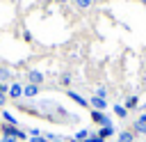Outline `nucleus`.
<instances>
[{
    "label": "nucleus",
    "mask_w": 146,
    "mask_h": 142,
    "mask_svg": "<svg viewBox=\"0 0 146 142\" xmlns=\"http://www.w3.org/2000/svg\"><path fill=\"white\" fill-rule=\"evenodd\" d=\"M2 103H5V94H0V108H2Z\"/></svg>",
    "instance_id": "22"
},
{
    "label": "nucleus",
    "mask_w": 146,
    "mask_h": 142,
    "mask_svg": "<svg viewBox=\"0 0 146 142\" xmlns=\"http://www.w3.org/2000/svg\"><path fill=\"white\" fill-rule=\"evenodd\" d=\"M7 94H9L11 98H21V96H23V87H21L18 82H14V85L9 87V92H7Z\"/></svg>",
    "instance_id": "6"
},
{
    "label": "nucleus",
    "mask_w": 146,
    "mask_h": 142,
    "mask_svg": "<svg viewBox=\"0 0 146 142\" xmlns=\"http://www.w3.org/2000/svg\"><path fill=\"white\" fill-rule=\"evenodd\" d=\"M59 2H66V0H59Z\"/></svg>",
    "instance_id": "25"
},
{
    "label": "nucleus",
    "mask_w": 146,
    "mask_h": 142,
    "mask_svg": "<svg viewBox=\"0 0 146 142\" xmlns=\"http://www.w3.org/2000/svg\"><path fill=\"white\" fill-rule=\"evenodd\" d=\"M87 142H105V140H103V137L96 133V135H89V137H87Z\"/></svg>",
    "instance_id": "16"
},
{
    "label": "nucleus",
    "mask_w": 146,
    "mask_h": 142,
    "mask_svg": "<svg viewBox=\"0 0 146 142\" xmlns=\"http://www.w3.org/2000/svg\"><path fill=\"white\" fill-rule=\"evenodd\" d=\"M27 133H30V135H32V137H36V135H39V128H30V131H27Z\"/></svg>",
    "instance_id": "21"
},
{
    "label": "nucleus",
    "mask_w": 146,
    "mask_h": 142,
    "mask_svg": "<svg viewBox=\"0 0 146 142\" xmlns=\"http://www.w3.org/2000/svg\"><path fill=\"white\" fill-rule=\"evenodd\" d=\"M87 137H89V131H87V128H82V131L75 133V142H84Z\"/></svg>",
    "instance_id": "12"
},
{
    "label": "nucleus",
    "mask_w": 146,
    "mask_h": 142,
    "mask_svg": "<svg viewBox=\"0 0 146 142\" xmlns=\"http://www.w3.org/2000/svg\"><path fill=\"white\" fill-rule=\"evenodd\" d=\"M7 92H9V87H7L5 82H0V94H7Z\"/></svg>",
    "instance_id": "18"
},
{
    "label": "nucleus",
    "mask_w": 146,
    "mask_h": 142,
    "mask_svg": "<svg viewBox=\"0 0 146 142\" xmlns=\"http://www.w3.org/2000/svg\"><path fill=\"white\" fill-rule=\"evenodd\" d=\"M91 119H94L96 124H103V126H114V124H112V119H110L107 115L98 112V110H91Z\"/></svg>",
    "instance_id": "2"
},
{
    "label": "nucleus",
    "mask_w": 146,
    "mask_h": 142,
    "mask_svg": "<svg viewBox=\"0 0 146 142\" xmlns=\"http://www.w3.org/2000/svg\"><path fill=\"white\" fill-rule=\"evenodd\" d=\"M132 135H135V131H123V133H119V142H132Z\"/></svg>",
    "instance_id": "9"
},
{
    "label": "nucleus",
    "mask_w": 146,
    "mask_h": 142,
    "mask_svg": "<svg viewBox=\"0 0 146 142\" xmlns=\"http://www.w3.org/2000/svg\"><path fill=\"white\" fill-rule=\"evenodd\" d=\"M75 5L80 9H87V7H91V0H75Z\"/></svg>",
    "instance_id": "14"
},
{
    "label": "nucleus",
    "mask_w": 146,
    "mask_h": 142,
    "mask_svg": "<svg viewBox=\"0 0 146 142\" xmlns=\"http://www.w3.org/2000/svg\"><path fill=\"white\" fill-rule=\"evenodd\" d=\"M137 105V96H130L128 101H125V110H130V108H135Z\"/></svg>",
    "instance_id": "13"
},
{
    "label": "nucleus",
    "mask_w": 146,
    "mask_h": 142,
    "mask_svg": "<svg viewBox=\"0 0 146 142\" xmlns=\"http://www.w3.org/2000/svg\"><path fill=\"white\" fill-rule=\"evenodd\" d=\"M114 115H116V117H121V119H125V117H128L125 105H114Z\"/></svg>",
    "instance_id": "10"
},
{
    "label": "nucleus",
    "mask_w": 146,
    "mask_h": 142,
    "mask_svg": "<svg viewBox=\"0 0 146 142\" xmlns=\"http://www.w3.org/2000/svg\"><path fill=\"white\" fill-rule=\"evenodd\" d=\"M96 96H98V98H105V96H107V89H105V87H98V89H96Z\"/></svg>",
    "instance_id": "15"
},
{
    "label": "nucleus",
    "mask_w": 146,
    "mask_h": 142,
    "mask_svg": "<svg viewBox=\"0 0 146 142\" xmlns=\"http://www.w3.org/2000/svg\"><path fill=\"white\" fill-rule=\"evenodd\" d=\"M43 2H52V0H43Z\"/></svg>",
    "instance_id": "24"
},
{
    "label": "nucleus",
    "mask_w": 146,
    "mask_h": 142,
    "mask_svg": "<svg viewBox=\"0 0 146 142\" xmlns=\"http://www.w3.org/2000/svg\"><path fill=\"white\" fill-rule=\"evenodd\" d=\"M62 82H64V85H66V82H71V76H68V73H64V76H62Z\"/></svg>",
    "instance_id": "20"
},
{
    "label": "nucleus",
    "mask_w": 146,
    "mask_h": 142,
    "mask_svg": "<svg viewBox=\"0 0 146 142\" xmlns=\"http://www.w3.org/2000/svg\"><path fill=\"white\" fill-rule=\"evenodd\" d=\"M23 94H25L27 98H34V96L39 94V85H27V87H23Z\"/></svg>",
    "instance_id": "7"
},
{
    "label": "nucleus",
    "mask_w": 146,
    "mask_h": 142,
    "mask_svg": "<svg viewBox=\"0 0 146 142\" xmlns=\"http://www.w3.org/2000/svg\"><path fill=\"white\" fill-rule=\"evenodd\" d=\"M98 135H100L103 140H105V137H112V135H114V126H103Z\"/></svg>",
    "instance_id": "8"
},
{
    "label": "nucleus",
    "mask_w": 146,
    "mask_h": 142,
    "mask_svg": "<svg viewBox=\"0 0 146 142\" xmlns=\"http://www.w3.org/2000/svg\"><path fill=\"white\" fill-rule=\"evenodd\" d=\"M30 142H48V140H46V137H41V135H36V137H32Z\"/></svg>",
    "instance_id": "19"
},
{
    "label": "nucleus",
    "mask_w": 146,
    "mask_h": 142,
    "mask_svg": "<svg viewBox=\"0 0 146 142\" xmlns=\"http://www.w3.org/2000/svg\"><path fill=\"white\" fill-rule=\"evenodd\" d=\"M2 80H9V71L7 69H0V82Z\"/></svg>",
    "instance_id": "17"
},
{
    "label": "nucleus",
    "mask_w": 146,
    "mask_h": 142,
    "mask_svg": "<svg viewBox=\"0 0 146 142\" xmlns=\"http://www.w3.org/2000/svg\"><path fill=\"white\" fill-rule=\"evenodd\" d=\"M0 131L5 133V137H11V140H23V137H25V133H23L21 128L11 126V124H5V126H0Z\"/></svg>",
    "instance_id": "1"
},
{
    "label": "nucleus",
    "mask_w": 146,
    "mask_h": 142,
    "mask_svg": "<svg viewBox=\"0 0 146 142\" xmlns=\"http://www.w3.org/2000/svg\"><path fill=\"white\" fill-rule=\"evenodd\" d=\"M2 119H5V121H7V124H11V126H16V124H18V121H16V117H14V115H11V112H7V110H5V112H2Z\"/></svg>",
    "instance_id": "11"
},
{
    "label": "nucleus",
    "mask_w": 146,
    "mask_h": 142,
    "mask_svg": "<svg viewBox=\"0 0 146 142\" xmlns=\"http://www.w3.org/2000/svg\"><path fill=\"white\" fill-rule=\"evenodd\" d=\"M66 96H68L71 101H75L78 105H82V108H84V105H89V101H84V98H82L78 92H73V89H66Z\"/></svg>",
    "instance_id": "3"
},
{
    "label": "nucleus",
    "mask_w": 146,
    "mask_h": 142,
    "mask_svg": "<svg viewBox=\"0 0 146 142\" xmlns=\"http://www.w3.org/2000/svg\"><path fill=\"white\" fill-rule=\"evenodd\" d=\"M89 105H91L94 110H98V112H103V110H105V98H98V96H91V98H89Z\"/></svg>",
    "instance_id": "4"
},
{
    "label": "nucleus",
    "mask_w": 146,
    "mask_h": 142,
    "mask_svg": "<svg viewBox=\"0 0 146 142\" xmlns=\"http://www.w3.org/2000/svg\"><path fill=\"white\" fill-rule=\"evenodd\" d=\"M144 135H146V128H144Z\"/></svg>",
    "instance_id": "26"
},
{
    "label": "nucleus",
    "mask_w": 146,
    "mask_h": 142,
    "mask_svg": "<svg viewBox=\"0 0 146 142\" xmlns=\"http://www.w3.org/2000/svg\"><path fill=\"white\" fill-rule=\"evenodd\" d=\"M52 142H64V140H57V137H55V140H52Z\"/></svg>",
    "instance_id": "23"
},
{
    "label": "nucleus",
    "mask_w": 146,
    "mask_h": 142,
    "mask_svg": "<svg viewBox=\"0 0 146 142\" xmlns=\"http://www.w3.org/2000/svg\"><path fill=\"white\" fill-rule=\"evenodd\" d=\"M41 82H43V73L36 71V69L30 71V85H41Z\"/></svg>",
    "instance_id": "5"
}]
</instances>
